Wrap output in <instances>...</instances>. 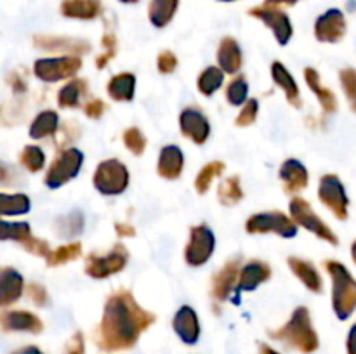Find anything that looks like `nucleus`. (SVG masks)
<instances>
[{
	"label": "nucleus",
	"instance_id": "nucleus-21",
	"mask_svg": "<svg viewBox=\"0 0 356 354\" xmlns=\"http://www.w3.org/2000/svg\"><path fill=\"white\" fill-rule=\"evenodd\" d=\"M218 61L221 65V69L226 73H236L242 66V51L235 38L226 37L219 44Z\"/></svg>",
	"mask_w": 356,
	"mask_h": 354
},
{
	"label": "nucleus",
	"instance_id": "nucleus-45",
	"mask_svg": "<svg viewBox=\"0 0 356 354\" xmlns=\"http://www.w3.org/2000/svg\"><path fill=\"white\" fill-rule=\"evenodd\" d=\"M83 353H86V340H83L82 333L76 332L75 335L70 337L63 354H83Z\"/></svg>",
	"mask_w": 356,
	"mask_h": 354
},
{
	"label": "nucleus",
	"instance_id": "nucleus-52",
	"mask_svg": "<svg viewBox=\"0 0 356 354\" xmlns=\"http://www.w3.org/2000/svg\"><path fill=\"white\" fill-rule=\"evenodd\" d=\"M117 231L120 236H134V228L127 224H117Z\"/></svg>",
	"mask_w": 356,
	"mask_h": 354
},
{
	"label": "nucleus",
	"instance_id": "nucleus-36",
	"mask_svg": "<svg viewBox=\"0 0 356 354\" xmlns=\"http://www.w3.org/2000/svg\"><path fill=\"white\" fill-rule=\"evenodd\" d=\"M31 236L30 224L26 222H7L2 221V239H16V242H26Z\"/></svg>",
	"mask_w": 356,
	"mask_h": 354
},
{
	"label": "nucleus",
	"instance_id": "nucleus-27",
	"mask_svg": "<svg viewBox=\"0 0 356 354\" xmlns=\"http://www.w3.org/2000/svg\"><path fill=\"white\" fill-rule=\"evenodd\" d=\"M271 73H273L275 83L284 89L289 103L296 108L301 106V99H299V89H298V85H296V82H294V78H292L291 73L285 69V66L278 61L273 62V66H271Z\"/></svg>",
	"mask_w": 356,
	"mask_h": 354
},
{
	"label": "nucleus",
	"instance_id": "nucleus-26",
	"mask_svg": "<svg viewBox=\"0 0 356 354\" xmlns=\"http://www.w3.org/2000/svg\"><path fill=\"white\" fill-rule=\"evenodd\" d=\"M35 45L47 51H65V52H87L89 44L75 38L63 37H35Z\"/></svg>",
	"mask_w": 356,
	"mask_h": 354
},
{
	"label": "nucleus",
	"instance_id": "nucleus-39",
	"mask_svg": "<svg viewBox=\"0 0 356 354\" xmlns=\"http://www.w3.org/2000/svg\"><path fill=\"white\" fill-rule=\"evenodd\" d=\"M83 215L80 212H72L70 215L58 219V229L61 236H75L82 231Z\"/></svg>",
	"mask_w": 356,
	"mask_h": 354
},
{
	"label": "nucleus",
	"instance_id": "nucleus-40",
	"mask_svg": "<svg viewBox=\"0 0 356 354\" xmlns=\"http://www.w3.org/2000/svg\"><path fill=\"white\" fill-rule=\"evenodd\" d=\"M247 90H249V85H247L245 78L238 76V78H235L229 83L228 90H226V97H228V101L233 106H240V104L247 101Z\"/></svg>",
	"mask_w": 356,
	"mask_h": 354
},
{
	"label": "nucleus",
	"instance_id": "nucleus-13",
	"mask_svg": "<svg viewBox=\"0 0 356 354\" xmlns=\"http://www.w3.org/2000/svg\"><path fill=\"white\" fill-rule=\"evenodd\" d=\"M346 28L348 24L343 10L329 9L316 19L315 35L320 42L336 44V42H339L346 35Z\"/></svg>",
	"mask_w": 356,
	"mask_h": 354
},
{
	"label": "nucleus",
	"instance_id": "nucleus-37",
	"mask_svg": "<svg viewBox=\"0 0 356 354\" xmlns=\"http://www.w3.org/2000/svg\"><path fill=\"white\" fill-rule=\"evenodd\" d=\"M19 162L21 165H23L24 169L30 170V172H38V170H42V167H44L45 155L40 148H37V146H26V148L23 149V153H21Z\"/></svg>",
	"mask_w": 356,
	"mask_h": 354
},
{
	"label": "nucleus",
	"instance_id": "nucleus-3",
	"mask_svg": "<svg viewBox=\"0 0 356 354\" xmlns=\"http://www.w3.org/2000/svg\"><path fill=\"white\" fill-rule=\"evenodd\" d=\"M327 271L332 278V307L341 321L350 318L356 309V280L346 266L336 260L327 262Z\"/></svg>",
	"mask_w": 356,
	"mask_h": 354
},
{
	"label": "nucleus",
	"instance_id": "nucleus-16",
	"mask_svg": "<svg viewBox=\"0 0 356 354\" xmlns=\"http://www.w3.org/2000/svg\"><path fill=\"white\" fill-rule=\"evenodd\" d=\"M2 328L6 332L40 333L44 330L40 319L28 311H9L2 314Z\"/></svg>",
	"mask_w": 356,
	"mask_h": 354
},
{
	"label": "nucleus",
	"instance_id": "nucleus-50",
	"mask_svg": "<svg viewBox=\"0 0 356 354\" xmlns=\"http://www.w3.org/2000/svg\"><path fill=\"white\" fill-rule=\"evenodd\" d=\"M299 0H264L263 6H268V7H277V9H280L282 6H296Z\"/></svg>",
	"mask_w": 356,
	"mask_h": 354
},
{
	"label": "nucleus",
	"instance_id": "nucleus-28",
	"mask_svg": "<svg viewBox=\"0 0 356 354\" xmlns=\"http://www.w3.org/2000/svg\"><path fill=\"white\" fill-rule=\"evenodd\" d=\"M136 78L132 73H120L108 83V94L115 101H131L134 97Z\"/></svg>",
	"mask_w": 356,
	"mask_h": 354
},
{
	"label": "nucleus",
	"instance_id": "nucleus-51",
	"mask_svg": "<svg viewBox=\"0 0 356 354\" xmlns=\"http://www.w3.org/2000/svg\"><path fill=\"white\" fill-rule=\"evenodd\" d=\"M13 354H44V353H42L37 346H24L21 347V349L14 351Z\"/></svg>",
	"mask_w": 356,
	"mask_h": 354
},
{
	"label": "nucleus",
	"instance_id": "nucleus-43",
	"mask_svg": "<svg viewBox=\"0 0 356 354\" xmlns=\"http://www.w3.org/2000/svg\"><path fill=\"white\" fill-rule=\"evenodd\" d=\"M257 108H259V104H257L256 99L247 101L245 108H243L242 113H240L238 118L235 120L236 125H238V127H247V125L254 124L257 117Z\"/></svg>",
	"mask_w": 356,
	"mask_h": 354
},
{
	"label": "nucleus",
	"instance_id": "nucleus-56",
	"mask_svg": "<svg viewBox=\"0 0 356 354\" xmlns=\"http://www.w3.org/2000/svg\"><path fill=\"white\" fill-rule=\"evenodd\" d=\"M122 3H138L139 0H120Z\"/></svg>",
	"mask_w": 356,
	"mask_h": 354
},
{
	"label": "nucleus",
	"instance_id": "nucleus-34",
	"mask_svg": "<svg viewBox=\"0 0 356 354\" xmlns=\"http://www.w3.org/2000/svg\"><path fill=\"white\" fill-rule=\"evenodd\" d=\"M219 201L222 205H235L242 200V187H240L238 177H228L225 183L219 186Z\"/></svg>",
	"mask_w": 356,
	"mask_h": 354
},
{
	"label": "nucleus",
	"instance_id": "nucleus-46",
	"mask_svg": "<svg viewBox=\"0 0 356 354\" xmlns=\"http://www.w3.org/2000/svg\"><path fill=\"white\" fill-rule=\"evenodd\" d=\"M177 66V58L170 51L162 52L159 56V69L160 73H172Z\"/></svg>",
	"mask_w": 356,
	"mask_h": 354
},
{
	"label": "nucleus",
	"instance_id": "nucleus-55",
	"mask_svg": "<svg viewBox=\"0 0 356 354\" xmlns=\"http://www.w3.org/2000/svg\"><path fill=\"white\" fill-rule=\"evenodd\" d=\"M351 255H353V260H355V264H356V242L353 243V246H351Z\"/></svg>",
	"mask_w": 356,
	"mask_h": 354
},
{
	"label": "nucleus",
	"instance_id": "nucleus-19",
	"mask_svg": "<svg viewBox=\"0 0 356 354\" xmlns=\"http://www.w3.org/2000/svg\"><path fill=\"white\" fill-rule=\"evenodd\" d=\"M280 177L289 193H298L308 186V170L298 160H287L280 169Z\"/></svg>",
	"mask_w": 356,
	"mask_h": 354
},
{
	"label": "nucleus",
	"instance_id": "nucleus-35",
	"mask_svg": "<svg viewBox=\"0 0 356 354\" xmlns=\"http://www.w3.org/2000/svg\"><path fill=\"white\" fill-rule=\"evenodd\" d=\"M225 172V163L221 162H212L209 165H205L204 169L198 174L197 180H195V187H197L198 193H205V191L211 187L214 177H218L219 174Z\"/></svg>",
	"mask_w": 356,
	"mask_h": 354
},
{
	"label": "nucleus",
	"instance_id": "nucleus-12",
	"mask_svg": "<svg viewBox=\"0 0 356 354\" xmlns=\"http://www.w3.org/2000/svg\"><path fill=\"white\" fill-rule=\"evenodd\" d=\"M127 250L122 245H117L113 248V252H110L104 257L90 255L87 259L86 271L92 278H106L110 274H115L124 269L125 264H127Z\"/></svg>",
	"mask_w": 356,
	"mask_h": 354
},
{
	"label": "nucleus",
	"instance_id": "nucleus-38",
	"mask_svg": "<svg viewBox=\"0 0 356 354\" xmlns=\"http://www.w3.org/2000/svg\"><path fill=\"white\" fill-rule=\"evenodd\" d=\"M80 243H72V245H65L59 246L58 250L51 252L47 255V264L51 267L54 266H61V264L68 262V260H75L76 257L80 255Z\"/></svg>",
	"mask_w": 356,
	"mask_h": 354
},
{
	"label": "nucleus",
	"instance_id": "nucleus-32",
	"mask_svg": "<svg viewBox=\"0 0 356 354\" xmlns=\"http://www.w3.org/2000/svg\"><path fill=\"white\" fill-rule=\"evenodd\" d=\"M87 92V83L83 80H72L59 90L58 103L63 108H75L80 103V97Z\"/></svg>",
	"mask_w": 356,
	"mask_h": 354
},
{
	"label": "nucleus",
	"instance_id": "nucleus-5",
	"mask_svg": "<svg viewBox=\"0 0 356 354\" xmlns=\"http://www.w3.org/2000/svg\"><path fill=\"white\" fill-rule=\"evenodd\" d=\"M82 162L83 155L80 149L70 148L66 149V151H63L61 155H59V158L54 160V163H52L51 169H49L47 177H45V184H47L51 189L61 187L63 184L72 180L73 177L79 174Z\"/></svg>",
	"mask_w": 356,
	"mask_h": 354
},
{
	"label": "nucleus",
	"instance_id": "nucleus-54",
	"mask_svg": "<svg viewBox=\"0 0 356 354\" xmlns=\"http://www.w3.org/2000/svg\"><path fill=\"white\" fill-rule=\"evenodd\" d=\"M113 54H115L113 51H108L106 54H104V56H101V58L97 59V61H96V62H97V68H103V66H104V62H106L108 59H110V58H113Z\"/></svg>",
	"mask_w": 356,
	"mask_h": 354
},
{
	"label": "nucleus",
	"instance_id": "nucleus-24",
	"mask_svg": "<svg viewBox=\"0 0 356 354\" xmlns=\"http://www.w3.org/2000/svg\"><path fill=\"white\" fill-rule=\"evenodd\" d=\"M179 7V0H152L148 7L149 23L156 28H163L172 21Z\"/></svg>",
	"mask_w": 356,
	"mask_h": 354
},
{
	"label": "nucleus",
	"instance_id": "nucleus-22",
	"mask_svg": "<svg viewBox=\"0 0 356 354\" xmlns=\"http://www.w3.org/2000/svg\"><path fill=\"white\" fill-rule=\"evenodd\" d=\"M183 153L177 146H165L160 153L159 174L165 179H177L183 172Z\"/></svg>",
	"mask_w": 356,
	"mask_h": 354
},
{
	"label": "nucleus",
	"instance_id": "nucleus-25",
	"mask_svg": "<svg viewBox=\"0 0 356 354\" xmlns=\"http://www.w3.org/2000/svg\"><path fill=\"white\" fill-rule=\"evenodd\" d=\"M289 267H291L292 273H294L309 290L322 292V278H320L318 271L313 267V264L306 262V260L302 259L291 257V259H289Z\"/></svg>",
	"mask_w": 356,
	"mask_h": 354
},
{
	"label": "nucleus",
	"instance_id": "nucleus-30",
	"mask_svg": "<svg viewBox=\"0 0 356 354\" xmlns=\"http://www.w3.org/2000/svg\"><path fill=\"white\" fill-rule=\"evenodd\" d=\"M58 121L59 117L56 111H42L35 121L31 124L30 128V135L33 139H42L47 137V135L54 134L56 128H58Z\"/></svg>",
	"mask_w": 356,
	"mask_h": 354
},
{
	"label": "nucleus",
	"instance_id": "nucleus-8",
	"mask_svg": "<svg viewBox=\"0 0 356 354\" xmlns=\"http://www.w3.org/2000/svg\"><path fill=\"white\" fill-rule=\"evenodd\" d=\"M291 215L296 222L302 226V228L309 229L312 233H315L318 238L325 239V242L332 243V245H337L339 239L337 236L330 231L329 226L325 222H322V219L313 212V208L309 207V203L302 198H294L291 201Z\"/></svg>",
	"mask_w": 356,
	"mask_h": 354
},
{
	"label": "nucleus",
	"instance_id": "nucleus-57",
	"mask_svg": "<svg viewBox=\"0 0 356 354\" xmlns=\"http://www.w3.org/2000/svg\"><path fill=\"white\" fill-rule=\"evenodd\" d=\"M219 2H235V0H219Z\"/></svg>",
	"mask_w": 356,
	"mask_h": 354
},
{
	"label": "nucleus",
	"instance_id": "nucleus-11",
	"mask_svg": "<svg viewBox=\"0 0 356 354\" xmlns=\"http://www.w3.org/2000/svg\"><path fill=\"white\" fill-rule=\"evenodd\" d=\"M216 239L207 226H197L191 229V238L186 246V262L190 266H202L214 252Z\"/></svg>",
	"mask_w": 356,
	"mask_h": 354
},
{
	"label": "nucleus",
	"instance_id": "nucleus-33",
	"mask_svg": "<svg viewBox=\"0 0 356 354\" xmlns=\"http://www.w3.org/2000/svg\"><path fill=\"white\" fill-rule=\"evenodd\" d=\"M222 82H225V73H222V69L211 66L198 78V89L205 96H212L222 85Z\"/></svg>",
	"mask_w": 356,
	"mask_h": 354
},
{
	"label": "nucleus",
	"instance_id": "nucleus-20",
	"mask_svg": "<svg viewBox=\"0 0 356 354\" xmlns=\"http://www.w3.org/2000/svg\"><path fill=\"white\" fill-rule=\"evenodd\" d=\"M23 276L13 267H6L0 276V304L9 305L21 297Z\"/></svg>",
	"mask_w": 356,
	"mask_h": 354
},
{
	"label": "nucleus",
	"instance_id": "nucleus-41",
	"mask_svg": "<svg viewBox=\"0 0 356 354\" xmlns=\"http://www.w3.org/2000/svg\"><path fill=\"white\" fill-rule=\"evenodd\" d=\"M124 142L134 155H141L146 148V139L139 128H129L124 134Z\"/></svg>",
	"mask_w": 356,
	"mask_h": 354
},
{
	"label": "nucleus",
	"instance_id": "nucleus-23",
	"mask_svg": "<svg viewBox=\"0 0 356 354\" xmlns=\"http://www.w3.org/2000/svg\"><path fill=\"white\" fill-rule=\"evenodd\" d=\"M236 276H238V262L226 264L214 278V297L219 301L228 298L232 290L236 288Z\"/></svg>",
	"mask_w": 356,
	"mask_h": 354
},
{
	"label": "nucleus",
	"instance_id": "nucleus-18",
	"mask_svg": "<svg viewBox=\"0 0 356 354\" xmlns=\"http://www.w3.org/2000/svg\"><path fill=\"white\" fill-rule=\"evenodd\" d=\"M271 269L268 264L259 262V260H252V262L247 264L245 267L240 273V281L236 285V290L238 292H250L256 290L263 281H266L270 278Z\"/></svg>",
	"mask_w": 356,
	"mask_h": 354
},
{
	"label": "nucleus",
	"instance_id": "nucleus-4",
	"mask_svg": "<svg viewBox=\"0 0 356 354\" xmlns=\"http://www.w3.org/2000/svg\"><path fill=\"white\" fill-rule=\"evenodd\" d=\"M94 186L101 194H120L129 186V170L118 160H104L94 172Z\"/></svg>",
	"mask_w": 356,
	"mask_h": 354
},
{
	"label": "nucleus",
	"instance_id": "nucleus-42",
	"mask_svg": "<svg viewBox=\"0 0 356 354\" xmlns=\"http://www.w3.org/2000/svg\"><path fill=\"white\" fill-rule=\"evenodd\" d=\"M341 83L346 92V97L350 99L351 108L356 111V69L346 68L341 71Z\"/></svg>",
	"mask_w": 356,
	"mask_h": 354
},
{
	"label": "nucleus",
	"instance_id": "nucleus-6",
	"mask_svg": "<svg viewBox=\"0 0 356 354\" xmlns=\"http://www.w3.org/2000/svg\"><path fill=\"white\" fill-rule=\"evenodd\" d=\"M247 231L257 235V233H277L284 238H294L298 235V226L292 219L284 215L282 212H264L250 217L245 224Z\"/></svg>",
	"mask_w": 356,
	"mask_h": 354
},
{
	"label": "nucleus",
	"instance_id": "nucleus-9",
	"mask_svg": "<svg viewBox=\"0 0 356 354\" xmlns=\"http://www.w3.org/2000/svg\"><path fill=\"white\" fill-rule=\"evenodd\" d=\"M249 14L256 17V19L263 21V23L273 31L278 44L280 45L289 44V40L292 38V33H294V28H292L291 17H289L284 10L277 9V7L257 6V7H252V9L249 10Z\"/></svg>",
	"mask_w": 356,
	"mask_h": 354
},
{
	"label": "nucleus",
	"instance_id": "nucleus-15",
	"mask_svg": "<svg viewBox=\"0 0 356 354\" xmlns=\"http://www.w3.org/2000/svg\"><path fill=\"white\" fill-rule=\"evenodd\" d=\"M179 125L183 134L188 135L197 144H204L211 134V125H209L207 118L195 108H188L181 113Z\"/></svg>",
	"mask_w": 356,
	"mask_h": 354
},
{
	"label": "nucleus",
	"instance_id": "nucleus-49",
	"mask_svg": "<svg viewBox=\"0 0 356 354\" xmlns=\"http://www.w3.org/2000/svg\"><path fill=\"white\" fill-rule=\"evenodd\" d=\"M346 351H348V354H356V323L351 326L350 333H348Z\"/></svg>",
	"mask_w": 356,
	"mask_h": 354
},
{
	"label": "nucleus",
	"instance_id": "nucleus-53",
	"mask_svg": "<svg viewBox=\"0 0 356 354\" xmlns=\"http://www.w3.org/2000/svg\"><path fill=\"white\" fill-rule=\"evenodd\" d=\"M259 354H280L268 344H259Z\"/></svg>",
	"mask_w": 356,
	"mask_h": 354
},
{
	"label": "nucleus",
	"instance_id": "nucleus-10",
	"mask_svg": "<svg viewBox=\"0 0 356 354\" xmlns=\"http://www.w3.org/2000/svg\"><path fill=\"white\" fill-rule=\"evenodd\" d=\"M318 198L334 212L337 219H341V221L348 219V203H350V200H348L346 189H344L339 177L332 176V174L323 177L320 180Z\"/></svg>",
	"mask_w": 356,
	"mask_h": 354
},
{
	"label": "nucleus",
	"instance_id": "nucleus-48",
	"mask_svg": "<svg viewBox=\"0 0 356 354\" xmlns=\"http://www.w3.org/2000/svg\"><path fill=\"white\" fill-rule=\"evenodd\" d=\"M104 113V103L99 99L90 101L86 106V115L90 118H101V115Z\"/></svg>",
	"mask_w": 356,
	"mask_h": 354
},
{
	"label": "nucleus",
	"instance_id": "nucleus-17",
	"mask_svg": "<svg viewBox=\"0 0 356 354\" xmlns=\"http://www.w3.org/2000/svg\"><path fill=\"white\" fill-rule=\"evenodd\" d=\"M103 10L101 0H65L61 3V14L72 19H96Z\"/></svg>",
	"mask_w": 356,
	"mask_h": 354
},
{
	"label": "nucleus",
	"instance_id": "nucleus-1",
	"mask_svg": "<svg viewBox=\"0 0 356 354\" xmlns=\"http://www.w3.org/2000/svg\"><path fill=\"white\" fill-rule=\"evenodd\" d=\"M155 319V314L145 311L129 292H117L104 305L97 346L104 353L131 349Z\"/></svg>",
	"mask_w": 356,
	"mask_h": 354
},
{
	"label": "nucleus",
	"instance_id": "nucleus-14",
	"mask_svg": "<svg viewBox=\"0 0 356 354\" xmlns=\"http://www.w3.org/2000/svg\"><path fill=\"white\" fill-rule=\"evenodd\" d=\"M174 330H176L177 337L183 340L186 346H193L200 339V323H198V316L190 305H183L179 311L176 312L172 321Z\"/></svg>",
	"mask_w": 356,
	"mask_h": 354
},
{
	"label": "nucleus",
	"instance_id": "nucleus-31",
	"mask_svg": "<svg viewBox=\"0 0 356 354\" xmlns=\"http://www.w3.org/2000/svg\"><path fill=\"white\" fill-rule=\"evenodd\" d=\"M30 210V198L26 194H0V214L21 215Z\"/></svg>",
	"mask_w": 356,
	"mask_h": 354
},
{
	"label": "nucleus",
	"instance_id": "nucleus-7",
	"mask_svg": "<svg viewBox=\"0 0 356 354\" xmlns=\"http://www.w3.org/2000/svg\"><path fill=\"white\" fill-rule=\"evenodd\" d=\"M82 66V61L75 56H63V58L38 59L35 62V75L44 82H59L75 75Z\"/></svg>",
	"mask_w": 356,
	"mask_h": 354
},
{
	"label": "nucleus",
	"instance_id": "nucleus-44",
	"mask_svg": "<svg viewBox=\"0 0 356 354\" xmlns=\"http://www.w3.org/2000/svg\"><path fill=\"white\" fill-rule=\"evenodd\" d=\"M23 245L24 248H26L28 252L33 253V255L45 257V259H47V255L51 253L49 252V243L45 242V239H38V238H33V236H30L26 242H23Z\"/></svg>",
	"mask_w": 356,
	"mask_h": 354
},
{
	"label": "nucleus",
	"instance_id": "nucleus-2",
	"mask_svg": "<svg viewBox=\"0 0 356 354\" xmlns=\"http://www.w3.org/2000/svg\"><path fill=\"white\" fill-rule=\"evenodd\" d=\"M271 337L285 342V346L299 351L302 354H312L318 349L320 340L312 325L309 311L306 307H298L292 312L291 319L277 332H271Z\"/></svg>",
	"mask_w": 356,
	"mask_h": 354
},
{
	"label": "nucleus",
	"instance_id": "nucleus-29",
	"mask_svg": "<svg viewBox=\"0 0 356 354\" xmlns=\"http://www.w3.org/2000/svg\"><path fill=\"white\" fill-rule=\"evenodd\" d=\"M305 78L306 82H308L309 89L313 90V92L316 94V97H318V101L322 103L323 110L325 111H336L337 110V99L336 96H334L332 92H330L329 89H325V87L320 83V75L315 71L313 68H308L305 69Z\"/></svg>",
	"mask_w": 356,
	"mask_h": 354
},
{
	"label": "nucleus",
	"instance_id": "nucleus-47",
	"mask_svg": "<svg viewBox=\"0 0 356 354\" xmlns=\"http://www.w3.org/2000/svg\"><path fill=\"white\" fill-rule=\"evenodd\" d=\"M28 297L33 301V304L37 305H45L47 304V294H45L44 287H40V285L37 283H31L30 287H28Z\"/></svg>",
	"mask_w": 356,
	"mask_h": 354
}]
</instances>
